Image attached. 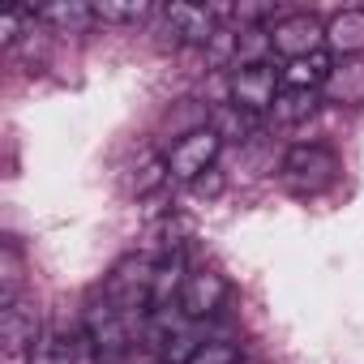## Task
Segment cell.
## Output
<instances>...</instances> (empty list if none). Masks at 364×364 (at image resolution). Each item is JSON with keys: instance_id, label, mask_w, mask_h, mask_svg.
Wrapping results in <instances>:
<instances>
[{"instance_id": "obj_1", "label": "cell", "mask_w": 364, "mask_h": 364, "mask_svg": "<svg viewBox=\"0 0 364 364\" xmlns=\"http://www.w3.org/2000/svg\"><path fill=\"white\" fill-rule=\"evenodd\" d=\"M133 321L141 326L146 317H129L124 309H116L107 296L90 300L86 313H82V338L90 347V360L95 364H120L129 351H133Z\"/></svg>"}, {"instance_id": "obj_2", "label": "cell", "mask_w": 364, "mask_h": 364, "mask_svg": "<svg viewBox=\"0 0 364 364\" xmlns=\"http://www.w3.org/2000/svg\"><path fill=\"white\" fill-rule=\"evenodd\" d=\"M338 180V154L330 146H291L279 163V185L291 198H321L326 189H334Z\"/></svg>"}, {"instance_id": "obj_3", "label": "cell", "mask_w": 364, "mask_h": 364, "mask_svg": "<svg viewBox=\"0 0 364 364\" xmlns=\"http://www.w3.org/2000/svg\"><path fill=\"white\" fill-rule=\"evenodd\" d=\"M141 343L154 351V360L189 364V355L206 338H198V321H189L180 309H150L146 321H141Z\"/></svg>"}, {"instance_id": "obj_4", "label": "cell", "mask_w": 364, "mask_h": 364, "mask_svg": "<svg viewBox=\"0 0 364 364\" xmlns=\"http://www.w3.org/2000/svg\"><path fill=\"white\" fill-rule=\"evenodd\" d=\"M150 291H154V262L141 257V253L116 262L112 274L103 279V296L116 309H124L129 317H146L150 313Z\"/></svg>"}, {"instance_id": "obj_5", "label": "cell", "mask_w": 364, "mask_h": 364, "mask_svg": "<svg viewBox=\"0 0 364 364\" xmlns=\"http://www.w3.org/2000/svg\"><path fill=\"white\" fill-rule=\"evenodd\" d=\"M219 150H223V137L210 129V124H198L180 137L163 159H167V176L171 180H185V185H198L206 171H215L219 163Z\"/></svg>"}, {"instance_id": "obj_6", "label": "cell", "mask_w": 364, "mask_h": 364, "mask_svg": "<svg viewBox=\"0 0 364 364\" xmlns=\"http://www.w3.org/2000/svg\"><path fill=\"white\" fill-rule=\"evenodd\" d=\"M279 90H283V69H274V60L270 65H240L228 77V103H236L240 112H253V116L270 112Z\"/></svg>"}, {"instance_id": "obj_7", "label": "cell", "mask_w": 364, "mask_h": 364, "mask_svg": "<svg viewBox=\"0 0 364 364\" xmlns=\"http://www.w3.org/2000/svg\"><path fill=\"white\" fill-rule=\"evenodd\" d=\"M266 31H270L274 56H283V60H300V56L326 52V22L317 14H283Z\"/></svg>"}, {"instance_id": "obj_8", "label": "cell", "mask_w": 364, "mask_h": 364, "mask_svg": "<svg viewBox=\"0 0 364 364\" xmlns=\"http://www.w3.org/2000/svg\"><path fill=\"white\" fill-rule=\"evenodd\" d=\"M163 35L176 48H210L219 39V14L206 5H171L163 9Z\"/></svg>"}, {"instance_id": "obj_9", "label": "cell", "mask_w": 364, "mask_h": 364, "mask_svg": "<svg viewBox=\"0 0 364 364\" xmlns=\"http://www.w3.org/2000/svg\"><path fill=\"white\" fill-rule=\"evenodd\" d=\"M228 279L219 270H189L185 279V291H180V313H185L189 321H210L223 313L228 304Z\"/></svg>"}, {"instance_id": "obj_10", "label": "cell", "mask_w": 364, "mask_h": 364, "mask_svg": "<svg viewBox=\"0 0 364 364\" xmlns=\"http://www.w3.org/2000/svg\"><path fill=\"white\" fill-rule=\"evenodd\" d=\"M0 343H5L9 355L35 351L43 343V326H39V309L26 300H9L0 309Z\"/></svg>"}, {"instance_id": "obj_11", "label": "cell", "mask_w": 364, "mask_h": 364, "mask_svg": "<svg viewBox=\"0 0 364 364\" xmlns=\"http://www.w3.org/2000/svg\"><path fill=\"white\" fill-rule=\"evenodd\" d=\"M321 103H334V107H364V60H360V56L330 65V77H326V86H321Z\"/></svg>"}, {"instance_id": "obj_12", "label": "cell", "mask_w": 364, "mask_h": 364, "mask_svg": "<svg viewBox=\"0 0 364 364\" xmlns=\"http://www.w3.org/2000/svg\"><path fill=\"white\" fill-rule=\"evenodd\" d=\"M189 266L180 257V249H167L154 262V291H150V309H180V291H185Z\"/></svg>"}, {"instance_id": "obj_13", "label": "cell", "mask_w": 364, "mask_h": 364, "mask_svg": "<svg viewBox=\"0 0 364 364\" xmlns=\"http://www.w3.org/2000/svg\"><path fill=\"white\" fill-rule=\"evenodd\" d=\"M326 52H334V60H351L364 52V9H338L326 22Z\"/></svg>"}, {"instance_id": "obj_14", "label": "cell", "mask_w": 364, "mask_h": 364, "mask_svg": "<svg viewBox=\"0 0 364 364\" xmlns=\"http://www.w3.org/2000/svg\"><path fill=\"white\" fill-rule=\"evenodd\" d=\"M167 159H159V154H141L129 171H124V193L129 198H150L154 189H163L167 185Z\"/></svg>"}, {"instance_id": "obj_15", "label": "cell", "mask_w": 364, "mask_h": 364, "mask_svg": "<svg viewBox=\"0 0 364 364\" xmlns=\"http://www.w3.org/2000/svg\"><path fill=\"white\" fill-rule=\"evenodd\" d=\"M330 65H334V56H330V52H313V56L287 60V65H283V86L321 90V86H326V77H330Z\"/></svg>"}, {"instance_id": "obj_16", "label": "cell", "mask_w": 364, "mask_h": 364, "mask_svg": "<svg viewBox=\"0 0 364 364\" xmlns=\"http://www.w3.org/2000/svg\"><path fill=\"white\" fill-rule=\"evenodd\" d=\"M317 107H321V90L283 86V90H279V99H274V107H270V116H274L279 124H300V120H309Z\"/></svg>"}, {"instance_id": "obj_17", "label": "cell", "mask_w": 364, "mask_h": 364, "mask_svg": "<svg viewBox=\"0 0 364 364\" xmlns=\"http://www.w3.org/2000/svg\"><path fill=\"white\" fill-rule=\"evenodd\" d=\"M210 129L223 137V141H253L257 137V116L253 112H240L236 103H219L215 112H210Z\"/></svg>"}, {"instance_id": "obj_18", "label": "cell", "mask_w": 364, "mask_h": 364, "mask_svg": "<svg viewBox=\"0 0 364 364\" xmlns=\"http://www.w3.org/2000/svg\"><path fill=\"white\" fill-rule=\"evenodd\" d=\"M159 9L150 0H99L95 5V22H112V26H137L146 18H154Z\"/></svg>"}, {"instance_id": "obj_19", "label": "cell", "mask_w": 364, "mask_h": 364, "mask_svg": "<svg viewBox=\"0 0 364 364\" xmlns=\"http://www.w3.org/2000/svg\"><path fill=\"white\" fill-rule=\"evenodd\" d=\"M86 338H69V334H56V338H43L35 351H31V364H77L82 360Z\"/></svg>"}, {"instance_id": "obj_20", "label": "cell", "mask_w": 364, "mask_h": 364, "mask_svg": "<svg viewBox=\"0 0 364 364\" xmlns=\"http://www.w3.org/2000/svg\"><path fill=\"white\" fill-rule=\"evenodd\" d=\"M189 364H240V347L236 343H223V338H210V343H202L189 355Z\"/></svg>"}, {"instance_id": "obj_21", "label": "cell", "mask_w": 364, "mask_h": 364, "mask_svg": "<svg viewBox=\"0 0 364 364\" xmlns=\"http://www.w3.org/2000/svg\"><path fill=\"white\" fill-rule=\"evenodd\" d=\"M39 18L56 26H82V22H95V5H52V9H39Z\"/></svg>"}, {"instance_id": "obj_22", "label": "cell", "mask_w": 364, "mask_h": 364, "mask_svg": "<svg viewBox=\"0 0 364 364\" xmlns=\"http://www.w3.org/2000/svg\"><path fill=\"white\" fill-rule=\"evenodd\" d=\"M35 18H39V14H31V9L5 14V18H0V39H5V43H18V39H22V31H26Z\"/></svg>"}, {"instance_id": "obj_23", "label": "cell", "mask_w": 364, "mask_h": 364, "mask_svg": "<svg viewBox=\"0 0 364 364\" xmlns=\"http://www.w3.org/2000/svg\"><path fill=\"white\" fill-rule=\"evenodd\" d=\"M193 189H198V193H210V198H215V193H219V171H206V176L198 180Z\"/></svg>"}, {"instance_id": "obj_24", "label": "cell", "mask_w": 364, "mask_h": 364, "mask_svg": "<svg viewBox=\"0 0 364 364\" xmlns=\"http://www.w3.org/2000/svg\"><path fill=\"white\" fill-rule=\"evenodd\" d=\"M154 364H167V360H154Z\"/></svg>"}]
</instances>
